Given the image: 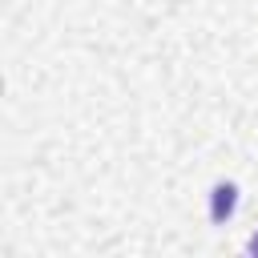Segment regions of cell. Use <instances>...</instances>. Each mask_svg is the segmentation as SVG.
<instances>
[{
	"label": "cell",
	"instance_id": "cell-2",
	"mask_svg": "<svg viewBox=\"0 0 258 258\" xmlns=\"http://www.w3.org/2000/svg\"><path fill=\"white\" fill-rule=\"evenodd\" d=\"M250 254H258V238H250Z\"/></svg>",
	"mask_w": 258,
	"mask_h": 258
},
{
	"label": "cell",
	"instance_id": "cell-1",
	"mask_svg": "<svg viewBox=\"0 0 258 258\" xmlns=\"http://www.w3.org/2000/svg\"><path fill=\"white\" fill-rule=\"evenodd\" d=\"M230 206H234V185H222V189H218V210H214V218H222V210L230 214Z\"/></svg>",
	"mask_w": 258,
	"mask_h": 258
}]
</instances>
